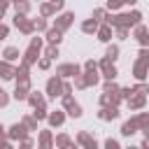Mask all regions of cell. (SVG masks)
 Returning a JSON list of instances; mask_svg holds the SVG:
<instances>
[{
    "mask_svg": "<svg viewBox=\"0 0 149 149\" xmlns=\"http://www.w3.org/2000/svg\"><path fill=\"white\" fill-rule=\"evenodd\" d=\"M65 107L70 109V116H81V107H79L70 95H65Z\"/></svg>",
    "mask_w": 149,
    "mask_h": 149,
    "instance_id": "cell-1",
    "label": "cell"
},
{
    "mask_svg": "<svg viewBox=\"0 0 149 149\" xmlns=\"http://www.w3.org/2000/svg\"><path fill=\"white\" fill-rule=\"evenodd\" d=\"M14 23H16V28H21L23 33H30V30H33V23H30V21H26V16H19V14H16Z\"/></svg>",
    "mask_w": 149,
    "mask_h": 149,
    "instance_id": "cell-2",
    "label": "cell"
},
{
    "mask_svg": "<svg viewBox=\"0 0 149 149\" xmlns=\"http://www.w3.org/2000/svg\"><path fill=\"white\" fill-rule=\"evenodd\" d=\"M102 70H105V77H107V79H114V77H116V68H114L112 61H107V58L102 61Z\"/></svg>",
    "mask_w": 149,
    "mask_h": 149,
    "instance_id": "cell-3",
    "label": "cell"
},
{
    "mask_svg": "<svg viewBox=\"0 0 149 149\" xmlns=\"http://www.w3.org/2000/svg\"><path fill=\"white\" fill-rule=\"evenodd\" d=\"M47 91H49V95H58V93H61V81H58L56 77H54V79H49Z\"/></svg>",
    "mask_w": 149,
    "mask_h": 149,
    "instance_id": "cell-4",
    "label": "cell"
},
{
    "mask_svg": "<svg viewBox=\"0 0 149 149\" xmlns=\"http://www.w3.org/2000/svg\"><path fill=\"white\" fill-rule=\"evenodd\" d=\"M16 72H14V68L12 65H7V63H0V77L2 79H12Z\"/></svg>",
    "mask_w": 149,
    "mask_h": 149,
    "instance_id": "cell-5",
    "label": "cell"
},
{
    "mask_svg": "<svg viewBox=\"0 0 149 149\" xmlns=\"http://www.w3.org/2000/svg\"><path fill=\"white\" fill-rule=\"evenodd\" d=\"M58 72L65 74V77H70V74H79V68H77V65H61Z\"/></svg>",
    "mask_w": 149,
    "mask_h": 149,
    "instance_id": "cell-6",
    "label": "cell"
},
{
    "mask_svg": "<svg viewBox=\"0 0 149 149\" xmlns=\"http://www.w3.org/2000/svg\"><path fill=\"white\" fill-rule=\"evenodd\" d=\"M72 19H74L72 14H63V16L58 19V23H56V26H58V30H65V28L70 26V21H72Z\"/></svg>",
    "mask_w": 149,
    "mask_h": 149,
    "instance_id": "cell-7",
    "label": "cell"
},
{
    "mask_svg": "<svg viewBox=\"0 0 149 149\" xmlns=\"http://www.w3.org/2000/svg\"><path fill=\"white\" fill-rule=\"evenodd\" d=\"M144 72H147V65H144V61H137V63H135V77H137V79H144V77H147Z\"/></svg>",
    "mask_w": 149,
    "mask_h": 149,
    "instance_id": "cell-8",
    "label": "cell"
},
{
    "mask_svg": "<svg viewBox=\"0 0 149 149\" xmlns=\"http://www.w3.org/2000/svg\"><path fill=\"white\" fill-rule=\"evenodd\" d=\"M81 30H84V33H95V30H98V21H95V19H91V21H84Z\"/></svg>",
    "mask_w": 149,
    "mask_h": 149,
    "instance_id": "cell-9",
    "label": "cell"
},
{
    "mask_svg": "<svg viewBox=\"0 0 149 149\" xmlns=\"http://www.w3.org/2000/svg\"><path fill=\"white\" fill-rule=\"evenodd\" d=\"M47 37H49L51 44H58V42H61V30H58V28H51V30L47 33Z\"/></svg>",
    "mask_w": 149,
    "mask_h": 149,
    "instance_id": "cell-10",
    "label": "cell"
},
{
    "mask_svg": "<svg viewBox=\"0 0 149 149\" xmlns=\"http://www.w3.org/2000/svg\"><path fill=\"white\" fill-rule=\"evenodd\" d=\"M135 128H137V123H135V121H126V123L121 126V133H123V135H133V133H135Z\"/></svg>",
    "mask_w": 149,
    "mask_h": 149,
    "instance_id": "cell-11",
    "label": "cell"
},
{
    "mask_svg": "<svg viewBox=\"0 0 149 149\" xmlns=\"http://www.w3.org/2000/svg\"><path fill=\"white\" fill-rule=\"evenodd\" d=\"M98 37H100L102 42H107V40L112 37V28H109V26H102V28L98 30Z\"/></svg>",
    "mask_w": 149,
    "mask_h": 149,
    "instance_id": "cell-12",
    "label": "cell"
},
{
    "mask_svg": "<svg viewBox=\"0 0 149 149\" xmlns=\"http://www.w3.org/2000/svg\"><path fill=\"white\" fill-rule=\"evenodd\" d=\"M116 116H119L116 107H109V109H102L100 112V119H116Z\"/></svg>",
    "mask_w": 149,
    "mask_h": 149,
    "instance_id": "cell-13",
    "label": "cell"
},
{
    "mask_svg": "<svg viewBox=\"0 0 149 149\" xmlns=\"http://www.w3.org/2000/svg\"><path fill=\"white\" fill-rule=\"evenodd\" d=\"M9 130H12V133H9V137H23V135H26V128H23V126H19V123H16V126H12Z\"/></svg>",
    "mask_w": 149,
    "mask_h": 149,
    "instance_id": "cell-14",
    "label": "cell"
},
{
    "mask_svg": "<svg viewBox=\"0 0 149 149\" xmlns=\"http://www.w3.org/2000/svg\"><path fill=\"white\" fill-rule=\"evenodd\" d=\"M5 58H7V61H16V58H19V49L7 47V49H5Z\"/></svg>",
    "mask_w": 149,
    "mask_h": 149,
    "instance_id": "cell-15",
    "label": "cell"
},
{
    "mask_svg": "<svg viewBox=\"0 0 149 149\" xmlns=\"http://www.w3.org/2000/svg\"><path fill=\"white\" fill-rule=\"evenodd\" d=\"M49 121H51V126H61V123H63V114H61V112H56V114H51V116H49Z\"/></svg>",
    "mask_w": 149,
    "mask_h": 149,
    "instance_id": "cell-16",
    "label": "cell"
},
{
    "mask_svg": "<svg viewBox=\"0 0 149 149\" xmlns=\"http://www.w3.org/2000/svg\"><path fill=\"white\" fill-rule=\"evenodd\" d=\"M116 56H119V47H109L107 49V61H114Z\"/></svg>",
    "mask_w": 149,
    "mask_h": 149,
    "instance_id": "cell-17",
    "label": "cell"
},
{
    "mask_svg": "<svg viewBox=\"0 0 149 149\" xmlns=\"http://www.w3.org/2000/svg\"><path fill=\"white\" fill-rule=\"evenodd\" d=\"M105 149H121V147H119V142H116V140H112V137H109V140H105Z\"/></svg>",
    "mask_w": 149,
    "mask_h": 149,
    "instance_id": "cell-18",
    "label": "cell"
},
{
    "mask_svg": "<svg viewBox=\"0 0 149 149\" xmlns=\"http://www.w3.org/2000/svg\"><path fill=\"white\" fill-rule=\"evenodd\" d=\"M14 7H16V14H19V12H28V9H30V5H28V2H16Z\"/></svg>",
    "mask_w": 149,
    "mask_h": 149,
    "instance_id": "cell-19",
    "label": "cell"
},
{
    "mask_svg": "<svg viewBox=\"0 0 149 149\" xmlns=\"http://www.w3.org/2000/svg\"><path fill=\"white\" fill-rule=\"evenodd\" d=\"M142 105H144V98H142V95H137V98L130 100V107H142Z\"/></svg>",
    "mask_w": 149,
    "mask_h": 149,
    "instance_id": "cell-20",
    "label": "cell"
},
{
    "mask_svg": "<svg viewBox=\"0 0 149 149\" xmlns=\"http://www.w3.org/2000/svg\"><path fill=\"white\" fill-rule=\"evenodd\" d=\"M40 140H42V149H49V142H51V140H49V133H42Z\"/></svg>",
    "mask_w": 149,
    "mask_h": 149,
    "instance_id": "cell-21",
    "label": "cell"
},
{
    "mask_svg": "<svg viewBox=\"0 0 149 149\" xmlns=\"http://www.w3.org/2000/svg\"><path fill=\"white\" fill-rule=\"evenodd\" d=\"M51 12H54V5H42V14L44 16H49Z\"/></svg>",
    "mask_w": 149,
    "mask_h": 149,
    "instance_id": "cell-22",
    "label": "cell"
},
{
    "mask_svg": "<svg viewBox=\"0 0 149 149\" xmlns=\"http://www.w3.org/2000/svg\"><path fill=\"white\" fill-rule=\"evenodd\" d=\"M35 28H37V30H44V28H47V21H44V19H37V21H35Z\"/></svg>",
    "mask_w": 149,
    "mask_h": 149,
    "instance_id": "cell-23",
    "label": "cell"
},
{
    "mask_svg": "<svg viewBox=\"0 0 149 149\" xmlns=\"http://www.w3.org/2000/svg\"><path fill=\"white\" fill-rule=\"evenodd\" d=\"M47 56H49V58H56V56H58V49H56V47H49V49H47Z\"/></svg>",
    "mask_w": 149,
    "mask_h": 149,
    "instance_id": "cell-24",
    "label": "cell"
},
{
    "mask_svg": "<svg viewBox=\"0 0 149 149\" xmlns=\"http://www.w3.org/2000/svg\"><path fill=\"white\" fill-rule=\"evenodd\" d=\"M140 61H144V63L149 61V49H142V51H140Z\"/></svg>",
    "mask_w": 149,
    "mask_h": 149,
    "instance_id": "cell-25",
    "label": "cell"
},
{
    "mask_svg": "<svg viewBox=\"0 0 149 149\" xmlns=\"http://www.w3.org/2000/svg\"><path fill=\"white\" fill-rule=\"evenodd\" d=\"M7 33H9V28L0 23V40H5V37H7Z\"/></svg>",
    "mask_w": 149,
    "mask_h": 149,
    "instance_id": "cell-26",
    "label": "cell"
},
{
    "mask_svg": "<svg viewBox=\"0 0 149 149\" xmlns=\"http://www.w3.org/2000/svg\"><path fill=\"white\" fill-rule=\"evenodd\" d=\"M40 102H42V98H40V95H30V105H35V107H37Z\"/></svg>",
    "mask_w": 149,
    "mask_h": 149,
    "instance_id": "cell-27",
    "label": "cell"
},
{
    "mask_svg": "<svg viewBox=\"0 0 149 149\" xmlns=\"http://www.w3.org/2000/svg\"><path fill=\"white\" fill-rule=\"evenodd\" d=\"M119 7H121L119 2H107V9H119Z\"/></svg>",
    "mask_w": 149,
    "mask_h": 149,
    "instance_id": "cell-28",
    "label": "cell"
},
{
    "mask_svg": "<svg viewBox=\"0 0 149 149\" xmlns=\"http://www.w3.org/2000/svg\"><path fill=\"white\" fill-rule=\"evenodd\" d=\"M23 123H26L28 128H35V121H33V119H23Z\"/></svg>",
    "mask_w": 149,
    "mask_h": 149,
    "instance_id": "cell-29",
    "label": "cell"
},
{
    "mask_svg": "<svg viewBox=\"0 0 149 149\" xmlns=\"http://www.w3.org/2000/svg\"><path fill=\"white\" fill-rule=\"evenodd\" d=\"M102 14H105L102 9H95V12H93V16H95V19H102Z\"/></svg>",
    "mask_w": 149,
    "mask_h": 149,
    "instance_id": "cell-30",
    "label": "cell"
},
{
    "mask_svg": "<svg viewBox=\"0 0 149 149\" xmlns=\"http://www.w3.org/2000/svg\"><path fill=\"white\" fill-rule=\"evenodd\" d=\"M5 9H7V2H0V19H2V14H5Z\"/></svg>",
    "mask_w": 149,
    "mask_h": 149,
    "instance_id": "cell-31",
    "label": "cell"
},
{
    "mask_svg": "<svg viewBox=\"0 0 149 149\" xmlns=\"http://www.w3.org/2000/svg\"><path fill=\"white\" fill-rule=\"evenodd\" d=\"M0 149H12V147L9 144H0Z\"/></svg>",
    "mask_w": 149,
    "mask_h": 149,
    "instance_id": "cell-32",
    "label": "cell"
},
{
    "mask_svg": "<svg viewBox=\"0 0 149 149\" xmlns=\"http://www.w3.org/2000/svg\"><path fill=\"white\" fill-rule=\"evenodd\" d=\"M142 149H149V140H147V142H144V147H142Z\"/></svg>",
    "mask_w": 149,
    "mask_h": 149,
    "instance_id": "cell-33",
    "label": "cell"
},
{
    "mask_svg": "<svg viewBox=\"0 0 149 149\" xmlns=\"http://www.w3.org/2000/svg\"><path fill=\"white\" fill-rule=\"evenodd\" d=\"M128 149H137V147H128Z\"/></svg>",
    "mask_w": 149,
    "mask_h": 149,
    "instance_id": "cell-34",
    "label": "cell"
}]
</instances>
